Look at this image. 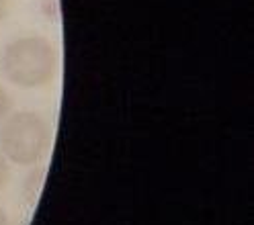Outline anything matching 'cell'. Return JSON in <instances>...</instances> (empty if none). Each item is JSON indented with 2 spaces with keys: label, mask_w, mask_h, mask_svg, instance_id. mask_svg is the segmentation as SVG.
<instances>
[{
  "label": "cell",
  "mask_w": 254,
  "mask_h": 225,
  "mask_svg": "<svg viewBox=\"0 0 254 225\" xmlns=\"http://www.w3.org/2000/svg\"><path fill=\"white\" fill-rule=\"evenodd\" d=\"M56 45L41 35H25L6 45L2 54V72L19 88H41L58 72Z\"/></svg>",
  "instance_id": "1"
},
{
  "label": "cell",
  "mask_w": 254,
  "mask_h": 225,
  "mask_svg": "<svg viewBox=\"0 0 254 225\" xmlns=\"http://www.w3.org/2000/svg\"><path fill=\"white\" fill-rule=\"evenodd\" d=\"M52 146V129L33 111H19L0 123V152L17 166H33Z\"/></svg>",
  "instance_id": "2"
},
{
  "label": "cell",
  "mask_w": 254,
  "mask_h": 225,
  "mask_svg": "<svg viewBox=\"0 0 254 225\" xmlns=\"http://www.w3.org/2000/svg\"><path fill=\"white\" fill-rule=\"evenodd\" d=\"M12 112V101H10V94L0 86V123H2L8 115Z\"/></svg>",
  "instance_id": "3"
},
{
  "label": "cell",
  "mask_w": 254,
  "mask_h": 225,
  "mask_svg": "<svg viewBox=\"0 0 254 225\" xmlns=\"http://www.w3.org/2000/svg\"><path fill=\"white\" fill-rule=\"evenodd\" d=\"M8 164L10 162L4 158V154L0 152V188H4L6 182H8V178H10V166Z\"/></svg>",
  "instance_id": "4"
},
{
  "label": "cell",
  "mask_w": 254,
  "mask_h": 225,
  "mask_svg": "<svg viewBox=\"0 0 254 225\" xmlns=\"http://www.w3.org/2000/svg\"><path fill=\"white\" fill-rule=\"evenodd\" d=\"M6 14H8V2L6 0H0V23L6 19Z\"/></svg>",
  "instance_id": "5"
},
{
  "label": "cell",
  "mask_w": 254,
  "mask_h": 225,
  "mask_svg": "<svg viewBox=\"0 0 254 225\" xmlns=\"http://www.w3.org/2000/svg\"><path fill=\"white\" fill-rule=\"evenodd\" d=\"M0 225H10V219H8V215L4 213L2 207H0Z\"/></svg>",
  "instance_id": "6"
}]
</instances>
